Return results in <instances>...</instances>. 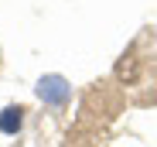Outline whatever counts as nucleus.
Here are the masks:
<instances>
[{
  "label": "nucleus",
  "mask_w": 157,
  "mask_h": 147,
  "mask_svg": "<svg viewBox=\"0 0 157 147\" xmlns=\"http://www.w3.org/2000/svg\"><path fill=\"white\" fill-rule=\"evenodd\" d=\"M24 110L21 103H7L4 110H0V133L4 137H17L21 130H24Z\"/></svg>",
  "instance_id": "2"
},
{
  "label": "nucleus",
  "mask_w": 157,
  "mask_h": 147,
  "mask_svg": "<svg viewBox=\"0 0 157 147\" xmlns=\"http://www.w3.org/2000/svg\"><path fill=\"white\" fill-rule=\"evenodd\" d=\"M0 55H4V52H0Z\"/></svg>",
  "instance_id": "3"
},
{
  "label": "nucleus",
  "mask_w": 157,
  "mask_h": 147,
  "mask_svg": "<svg viewBox=\"0 0 157 147\" xmlns=\"http://www.w3.org/2000/svg\"><path fill=\"white\" fill-rule=\"evenodd\" d=\"M34 96L44 106H51V110H65L72 103V82L62 75V72H48V75H41L34 82Z\"/></svg>",
  "instance_id": "1"
}]
</instances>
